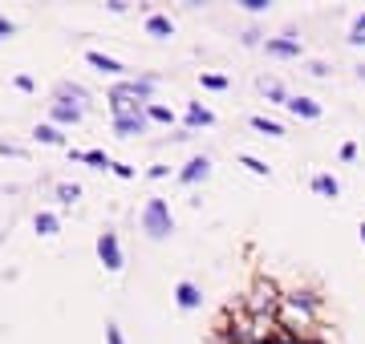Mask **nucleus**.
I'll use <instances>...</instances> for the list:
<instances>
[{
	"label": "nucleus",
	"mask_w": 365,
	"mask_h": 344,
	"mask_svg": "<svg viewBox=\"0 0 365 344\" xmlns=\"http://www.w3.org/2000/svg\"><path fill=\"white\" fill-rule=\"evenodd\" d=\"M316 308H321V300H316L313 292H292V296L280 300V312H284V316H280V324H284V328H292L296 336H305L300 328H309V324H313Z\"/></svg>",
	"instance_id": "nucleus-1"
},
{
	"label": "nucleus",
	"mask_w": 365,
	"mask_h": 344,
	"mask_svg": "<svg viewBox=\"0 0 365 344\" xmlns=\"http://www.w3.org/2000/svg\"><path fill=\"white\" fill-rule=\"evenodd\" d=\"M143 231L150 235V239H167L170 231H175V219H170L167 199H146V206H143Z\"/></svg>",
	"instance_id": "nucleus-2"
},
{
	"label": "nucleus",
	"mask_w": 365,
	"mask_h": 344,
	"mask_svg": "<svg viewBox=\"0 0 365 344\" xmlns=\"http://www.w3.org/2000/svg\"><path fill=\"white\" fill-rule=\"evenodd\" d=\"M280 288L272 284V279H256V288H252V296H248V312L252 316H276L280 312Z\"/></svg>",
	"instance_id": "nucleus-3"
},
{
	"label": "nucleus",
	"mask_w": 365,
	"mask_h": 344,
	"mask_svg": "<svg viewBox=\"0 0 365 344\" xmlns=\"http://www.w3.org/2000/svg\"><path fill=\"white\" fill-rule=\"evenodd\" d=\"M97 259H102L106 272H122L126 259H122V243H118L114 231H102V235H97Z\"/></svg>",
	"instance_id": "nucleus-4"
},
{
	"label": "nucleus",
	"mask_w": 365,
	"mask_h": 344,
	"mask_svg": "<svg viewBox=\"0 0 365 344\" xmlns=\"http://www.w3.org/2000/svg\"><path fill=\"white\" fill-rule=\"evenodd\" d=\"M114 93L130 97V101H138V106H150V93H154V77H134V81H122V85H114Z\"/></svg>",
	"instance_id": "nucleus-5"
},
{
	"label": "nucleus",
	"mask_w": 365,
	"mask_h": 344,
	"mask_svg": "<svg viewBox=\"0 0 365 344\" xmlns=\"http://www.w3.org/2000/svg\"><path fill=\"white\" fill-rule=\"evenodd\" d=\"M175 304H179L183 312H195V308L203 304V292H199V284H191V279H179V284H175Z\"/></svg>",
	"instance_id": "nucleus-6"
},
{
	"label": "nucleus",
	"mask_w": 365,
	"mask_h": 344,
	"mask_svg": "<svg viewBox=\"0 0 365 344\" xmlns=\"http://www.w3.org/2000/svg\"><path fill=\"white\" fill-rule=\"evenodd\" d=\"M207 174H211V158H207V154H195V158L187 162V166H183V170H179V179H183V183H187V186L203 183V179H207Z\"/></svg>",
	"instance_id": "nucleus-7"
},
{
	"label": "nucleus",
	"mask_w": 365,
	"mask_h": 344,
	"mask_svg": "<svg viewBox=\"0 0 365 344\" xmlns=\"http://www.w3.org/2000/svg\"><path fill=\"white\" fill-rule=\"evenodd\" d=\"M86 61H90L97 73H106V77H122V73H126V65H122V61L106 57V53H97V49H90V53H86Z\"/></svg>",
	"instance_id": "nucleus-8"
},
{
	"label": "nucleus",
	"mask_w": 365,
	"mask_h": 344,
	"mask_svg": "<svg viewBox=\"0 0 365 344\" xmlns=\"http://www.w3.org/2000/svg\"><path fill=\"white\" fill-rule=\"evenodd\" d=\"M146 126H150V122H146V110H143V114H122V117H114V130H118L122 138L143 134Z\"/></svg>",
	"instance_id": "nucleus-9"
},
{
	"label": "nucleus",
	"mask_w": 365,
	"mask_h": 344,
	"mask_svg": "<svg viewBox=\"0 0 365 344\" xmlns=\"http://www.w3.org/2000/svg\"><path fill=\"white\" fill-rule=\"evenodd\" d=\"M264 49L272 57H300V41L296 37H268Z\"/></svg>",
	"instance_id": "nucleus-10"
},
{
	"label": "nucleus",
	"mask_w": 365,
	"mask_h": 344,
	"mask_svg": "<svg viewBox=\"0 0 365 344\" xmlns=\"http://www.w3.org/2000/svg\"><path fill=\"white\" fill-rule=\"evenodd\" d=\"M81 114H86V110H81L77 101H65V97H61V101H53V122H65V126H77V122H81Z\"/></svg>",
	"instance_id": "nucleus-11"
},
{
	"label": "nucleus",
	"mask_w": 365,
	"mask_h": 344,
	"mask_svg": "<svg viewBox=\"0 0 365 344\" xmlns=\"http://www.w3.org/2000/svg\"><path fill=\"white\" fill-rule=\"evenodd\" d=\"M289 114L305 117V122H316V117H321V106H316L313 97H289Z\"/></svg>",
	"instance_id": "nucleus-12"
},
{
	"label": "nucleus",
	"mask_w": 365,
	"mask_h": 344,
	"mask_svg": "<svg viewBox=\"0 0 365 344\" xmlns=\"http://www.w3.org/2000/svg\"><path fill=\"white\" fill-rule=\"evenodd\" d=\"M211 122H216V114H211L207 106H199V101L187 106V126H191V130H203V126H211Z\"/></svg>",
	"instance_id": "nucleus-13"
},
{
	"label": "nucleus",
	"mask_w": 365,
	"mask_h": 344,
	"mask_svg": "<svg viewBox=\"0 0 365 344\" xmlns=\"http://www.w3.org/2000/svg\"><path fill=\"white\" fill-rule=\"evenodd\" d=\"M33 138H37V142H49V146H65V134H61L53 122H41V126L33 130Z\"/></svg>",
	"instance_id": "nucleus-14"
},
{
	"label": "nucleus",
	"mask_w": 365,
	"mask_h": 344,
	"mask_svg": "<svg viewBox=\"0 0 365 344\" xmlns=\"http://www.w3.org/2000/svg\"><path fill=\"white\" fill-rule=\"evenodd\" d=\"M146 33H150V37H170V33H175V24H170V17L150 13V17H146Z\"/></svg>",
	"instance_id": "nucleus-15"
},
{
	"label": "nucleus",
	"mask_w": 365,
	"mask_h": 344,
	"mask_svg": "<svg viewBox=\"0 0 365 344\" xmlns=\"http://www.w3.org/2000/svg\"><path fill=\"white\" fill-rule=\"evenodd\" d=\"M313 190H316V195H329V199H337V195H341V183L333 179V174H316V179H313Z\"/></svg>",
	"instance_id": "nucleus-16"
},
{
	"label": "nucleus",
	"mask_w": 365,
	"mask_h": 344,
	"mask_svg": "<svg viewBox=\"0 0 365 344\" xmlns=\"http://www.w3.org/2000/svg\"><path fill=\"white\" fill-rule=\"evenodd\" d=\"M252 126H256L260 134H268V138H280V134H284V126H280V122H272V117H264V114L252 117Z\"/></svg>",
	"instance_id": "nucleus-17"
},
{
	"label": "nucleus",
	"mask_w": 365,
	"mask_h": 344,
	"mask_svg": "<svg viewBox=\"0 0 365 344\" xmlns=\"http://www.w3.org/2000/svg\"><path fill=\"white\" fill-rule=\"evenodd\" d=\"M146 122H163V126H170V122H175V114H170L167 106L150 101V106H146Z\"/></svg>",
	"instance_id": "nucleus-18"
},
{
	"label": "nucleus",
	"mask_w": 365,
	"mask_h": 344,
	"mask_svg": "<svg viewBox=\"0 0 365 344\" xmlns=\"http://www.w3.org/2000/svg\"><path fill=\"white\" fill-rule=\"evenodd\" d=\"M57 199H61L65 206H73L77 199H81V186H77V183H61V186H57Z\"/></svg>",
	"instance_id": "nucleus-19"
},
{
	"label": "nucleus",
	"mask_w": 365,
	"mask_h": 344,
	"mask_svg": "<svg viewBox=\"0 0 365 344\" xmlns=\"http://www.w3.org/2000/svg\"><path fill=\"white\" fill-rule=\"evenodd\" d=\"M240 162L248 166V170H252V174H260V179H268V174H272V170H268V162H260L256 154H243Z\"/></svg>",
	"instance_id": "nucleus-20"
},
{
	"label": "nucleus",
	"mask_w": 365,
	"mask_h": 344,
	"mask_svg": "<svg viewBox=\"0 0 365 344\" xmlns=\"http://www.w3.org/2000/svg\"><path fill=\"white\" fill-rule=\"evenodd\" d=\"M199 81H203V90H227V85H232V81L219 77V73H199Z\"/></svg>",
	"instance_id": "nucleus-21"
},
{
	"label": "nucleus",
	"mask_w": 365,
	"mask_h": 344,
	"mask_svg": "<svg viewBox=\"0 0 365 344\" xmlns=\"http://www.w3.org/2000/svg\"><path fill=\"white\" fill-rule=\"evenodd\" d=\"M57 227H61V223H57V215H37V231H41V235H57Z\"/></svg>",
	"instance_id": "nucleus-22"
},
{
	"label": "nucleus",
	"mask_w": 365,
	"mask_h": 344,
	"mask_svg": "<svg viewBox=\"0 0 365 344\" xmlns=\"http://www.w3.org/2000/svg\"><path fill=\"white\" fill-rule=\"evenodd\" d=\"M81 162H90V166H97V170H110V162L114 158H106V150H86V158Z\"/></svg>",
	"instance_id": "nucleus-23"
},
{
	"label": "nucleus",
	"mask_w": 365,
	"mask_h": 344,
	"mask_svg": "<svg viewBox=\"0 0 365 344\" xmlns=\"http://www.w3.org/2000/svg\"><path fill=\"white\" fill-rule=\"evenodd\" d=\"M264 93L272 97V101H284V106H289V93H284V85H280V81H264Z\"/></svg>",
	"instance_id": "nucleus-24"
},
{
	"label": "nucleus",
	"mask_w": 365,
	"mask_h": 344,
	"mask_svg": "<svg viewBox=\"0 0 365 344\" xmlns=\"http://www.w3.org/2000/svg\"><path fill=\"white\" fill-rule=\"evenodd\" d=\"M106 344H126V341H122V328H118V324H106Z\"/></svg>",
	"instance_id": "nucleus-25"
},
{
	"label": "nucleus",
	"mask_w": 365,
	"mask_h": 344,
	"mask_svg": "<svg viewBox=\"0 0 365 344\" xmlns=\"http://www.w3.org/2000/svg\"><path fill=\"white\" fill-rule=\"evenodd\" d=\"M110 170H114V174H118V179H134V170H130V166H126V162H110Z\"/></svg>",
	"instance_id": "nucleus-26"
},
{
	"label": "nucleus",
	"mask_w": 365,
	"mask_h": 344,
	"mask_svg": "<svg viewBox=\"0 0 365 344\" xmlns=\"http://www.w3.org/2000/svg\"><path fill=\"white\" fill-rule=\"evenodd\" d=\"M13 33H17V24L8 21V17H0V41H4V37H13Z\"/></svg>",
	"instance_id": "nucleus-27"
},
{
	"label": "nucleus",
	"mask_w": 365,
	"mask_h": 344,
	"mask_svg": "<svg viewBox=\"0 0 365 344\" xmlns=\"http://www.w3.org/2000/svg\"><path fill=\"white\" fill-rule=\"evenodd\" d=\"M243 8H248V13H264L268 0H243Z\"/></svg>",
	"instance_id": "nucleus-28"
},
{
	"label": "nucleus",
	"mask_w": 365,
	"mask_h": 344,
	"mask_svg": "<svg viewBox=\"0 0 365 344\" xmlns=\"http://www.w3.org/2000/svg\"><path fill=\"white\" fill-rule=\"evenodd\" d=\"M341 158L353 162V158H357V146H353V142H345V146H341Z\"/></svg>",
	"instance_id": "nucleus-29"
},
{
	"label": "nucleus",
	"mask_w": 365,
	"mask_h": 344,
	"mask_svg": "<svg viewBox=\"0 0 365 344\" xmlns=\"http://www.w3.org/2000/svg\"><path fill=\"white\" fill-rule=\"evenodd\" d=\"M300 344H325V341H321V336H305Z\"/></svg>",
	"instance_id": "nucleus-30"
},
{
	"label": "nucleus",
	"mask_w": 365,
	"mask_h": 344,
	"mask_svg": "<svg viewBox=\"0 0 365 344\" xmlns=\"http://www.w3.org/2000/svg\"><path fill=\"white\" fill-rule=\"evenodd\" d=\"M362 243H365V223H362Z\"/></svg>",
	"instance_id": "nucleus-31"
},
{
	"label": "nucleus",
	"mask_w": 365,
	"mask_h": 344,
	"mask_svg": "<svg viewBox=\"0 0 365 344\" xmlns=\"http://www.w3.org/2000/svg\"><path fill=\"white\" fill-rule=\"evenodd\" d=\"M353 45H365V37H362V41H353Z\"/></svg>",
	"instance_id": "nucleus-32"
}]
</instances>
